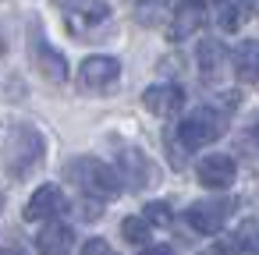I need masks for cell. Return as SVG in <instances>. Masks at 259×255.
Masks as SVG:
<instances>
[{
	"label": "cell",
	"mask_w": 259,
	"mask_h": 255,
	"mask_svg": "<svg viewBox=\"0 0 259 255\" xmlns=\"http://www.w3.org/2000/svg\"><path fill=\"white\" fill-rule=\"evenodd\" d=\"M64 174H68V181L82 191V195H89V198H96V202H107V198H117L121 195V174H117V167H110V163H103V160H96V156H78V160H71L68 167H64Z\"/></svg>",
	"instance_id": "6da1fadb"
},
{
	"label": "cell",
	"mask_w": 259,
	"mask_h": 255,
	"mask_svg": "<svg viewBox=\"0 0 259 255\" xmlns=\"http://www.w3.org/2000/svg\"><path fill=\"white\" fill-rule=\"evenodd\" d=\"M224 128H227V121H224V114L220 110H213V107H195L181 124H178V142H181V149H202V145H209V142H217L220 135H224Z\"/></svg>",
	"instance_id": "7a4b0ae2"
},
{
	"label": "cell",
	"mask_w": 259,
	"mask_h": 255,
	"mask_svg": "<svg viewBox=\"0 0 259 255\" xmlns=\"http://www.w3.org/2000/svg\"><path fill=\"white\" fill-rule=\"evenodd\" d=\"M4 156H8V170H11L15 177H25V174L43 160V138H39V131L29 128V124L15 128V135L8 138Z\"/></svg>",
	"instance_id": "3957f363"
},
{
	"label": "cell",
	"mask_w": 259,
	"mask_h": 255,
	"mask_svg": "<svg viewBox=\"0 0 259 255\" xmlns=\"http://www.w3.org/2000/svg\"><path fill=\"white\" fill-rule=\"evenodd\" d=\"M117 78H121L117 57L96 54V57H85L82 68H78V85H82L85 92H110V89L117 85Z\"/></svg>",
	"instance_id": "277c9868"
},
{
	"label": "cell",
	"mask_w": 259,
	"mask_h": 255,
	"mask_svg": "<svg viewBox=\"0 0 259 255\" xmlns=\"http://www.w3.org/2000/svg\"><path fill=\"white\" fill-rule=\"evenodd\" d=\"M231 209H234L231 198H202V202L188 206L185 220H188V227H192L195 234H220V227L227 223Z\"/></svg>",
	"instance_id": "5b68a950"
},
{
	"label": "cell",
	"mask_w": 259,
	"mask_h": 255,
	"mask_svg": "<svg viewBox=\"0 0 259 255\" xmlns=\"http://www.w3.org/2000/svg\"><path fill=\"white\" fill-rule=\"evenodd\" d=\"M195 177H199V184H202V188L224 191V188H231V184H234L238 167H234V160H231V156H224V152H209V156H202V160L195 163Z\"/></svg>",
	"instance_id": "8992f818"
},
{
	"label": "cell",
	"mask_w": 259,
	"mask_h": 255,
	"mask_svg": "<svg viewBox=\"0 0 259 255\" xmlns=\"http://www.w3.org/2000/svg\"><path fill=\"white\" fill-rule=\"evenodd\" d=\"M64 191L57 188V184H43V188H36L32 191V198H29V206H25V220H43V223H50V220H57L61 213H64Z\"/></svg>",
	"instance_id": "52a82bcc"
},
{
	"label": "cell",
	"mask_w": 259,
	"mask_h": 255,
	"mask_svg": "<svg viewBox=\"0 0 259 255\" xmlns=\"http://www.w3.org/2000/svg\"><path fill=\"white\" fill-rule=\"evenodd\" d=\"M202 22H206V0H181V4L174 8V18H170L167 36H170L174 43H181V39H188L192 32H199Z\"/></svg>",
	"instance_id": "ba28073f"
},
{
	"label": "cell",
	"mask_w": 259,
	"mask_h": 255,
	"mask_svg": "<svg viewBox=\"0 0 259 255\" xmlns=\"http://www.w3.org/2000/svg\"><path fill=\"white\" fill-rule=\"evenodd\" d=\"M142 107H146L149 114H156V117H174V114L185 107V92H181V85H174V82L149 85V89L142 92Z\"/></svg>",
	"instance_id": "9c48e42d"
},
{
	"label": "cell",
	"mask_w": 259,
	"mask_h": 255,
	"mask_svg": "<svg viewBox=\"0 0 259 255\" xmlns=\"http://www.w3.org/2000/svg\"><path fill=\"white\" fill-rule=\"evenodd\" d=\"M195 64H199V78L206 85H220L224 64H227V54H224L220 39H202L199 50H195Z\"/></svg>",
	"instance_id": "30bf717a"
},
{
	"label": "cell",
	"mask_w": 259,
	"mask_h": 255,
	"mask_svg": "<svg viewBox=\"0 0 259 255\" xmlns=\"http://www.w3.org/2000/svg\"><path fill=\"white\" fill-rule=\"evenodd\" d=\"M117 174H121V181H128L132 188L153 184V163H149V156H146L142 149H121V156H117Z\"/></svg>",
	"instance_id": "8fae6325"
},
{
	"label": "cell",
	"mask_w": 259,
	"mask_h": 255,
	"mask_svg": "<svg viewBox=\"0 0 259 255\" xmlns=\"http://www.w3.org/2000/svg\"><path fill=\"white\" fill-rule=\"evenodd\" d=\"M32 57H36L39 71H43L50 82H64V78H68V64H64V57H61V54L43 39L39 25H32Z\"/></svg>",
	"instance_id": "7c38bea8"
},
{
	"label": "cell",
	"mask_w": 259,
	"mask_h": 255,
	"mask_svg": "<svg viewBox=\"0 0 259 255\" xmlns=\"http://www.w3.org/2000/svg\"><path fill=\"white\" fill-rule=\"evenodd\" d=\"M54 4L78 25H103L110 18V4L107 0H54Z\"/></svg>",
	"instance_id": "4fadbf2b"
},
{
	"label": "cell",
	"mask_w": 259,
	"mask_h": 255,
	"mask_svg": "<svg viewBox=\"0 0 259 255\" xmlns=\"http://www.w3.org/2000/svg\"><path fill=\"white\" fill-rule=\"evenodd\" d=\"M71 244H75L71 227H68V223H57V220H50V223L36 234V248H39V255H68Z\"/></svg>",
	"instance_id": "5bb4252c"
},
{
	"label": "cell",
	"mask_w": 259,
	"mask_h": 255,
	"mask_svg": "<svg viewBox=\"0 0 259 255\" xmlns=\"http://www.w3.org/2000/svg\"><path fill=\"white\" fill-rule=\"evenodd\" d=\"M234 75L241 82H259V43L255 39H245L234 50Z\"/></svg>",
	"instance_id": "9a60e30c"
},
{
	"label": "cell",
	"mask_w": 259,
	"mask_h": 255,
	"mask_svg": "<svg viewBox=\"0 0 259 255\" xmlns=\"http://www.w3.org/2000/svg\"><path fill=\"white\" fill-rule=\"evenodd\" d=\"M248 11H252L248 0H227V4H220V29L224 32L241 29V22L248 18Z\"/></svg>",
	"instance_id": "2e32d148"
},
{
	"label": "cell",
	"mask_w": 259,
	"mask_h": 255,
	"mask_svg": "<svg viewBox=\"0 0 259 255\" xmlns=\"http://www.w3.org/2000/svg\"><path fill=\"white\" fill-rule=\"evenodd\" d=\"M241 255H259V223L255 220H245L238 230H234V241H231Z\"/></svg>",
	"instance_id": "e0dca14e"
},
{
	"label": "cell",
	"mask_w": 259,
	"mask_h": 255,
	"mask_svg": "<svg viewBox=\"0 0 259 255\" xmlns=\"http://www.w3.org/2000/svg\"><path fill=\"white\" fill-rule=\"evenodd\" d=\"M121 234H124V241H132V244H146L149 234H153V223H149L146 216H128V220L121 223Z\"/></svg>",
	"instance_id": "ac0fdd59"
},
{
	"label": "cell",
	"mask_w": 259,
	"mask_h": 255,
	"mask_svg": "<svg viewBox=\"0 0 259 255\" xmlns=\"http://www.w3.org/2000/svg\"><path fill=\"white\" fill-rule=\"evenodd\" d=\"M142 216H146L153 227H167V223H170V206H167V202H149Z\"/></svg>",
	"instance_id": "d6986e66"
},
{
	"label": "cell",
	"mask_w": 259,
	"mask_h": 255,
	"mask_svg": "<svg viewBox=\"0 0 259 255\" xmlns=\"http://www.w3.org/2000/svg\"><path fill=\"white\" fill-rule=\"evenodd\" d=\"M82 255H117L103 237H93V241H85V248H82Z\"/></svg>",
	"instance_id": "ffe728a7"
},
{
	"label": "cell",
	"mask_w": 259,
	"mask_h": 255,
	"mask_svg": "<svg viewBox=\"0 0 259 255\" xmlns=\"http://www.w3.org/2000/svg\"><path fill=\"white\" fill-rule=\"evenodd\" d=\"M128 4H135V11H139V15H153V11L163 4V0H128Z\"/></svg>",
	"instance_id": "44dd1931"
},
{
	"label": "cell",
	"mask_w": 259,
	"mask_h": 255,
	"mask_svg": "<svg viewBox=\"0 0 259 255\" xmlns=\"http://www.w3.org/2000/svg\"><path fill=\"white\" fill-rule=\"evenodd\" d=\"M139 255H174V248H170V244H149V248H142Z\"/></svg>",
	"instance_id": "7402d4cb"
},
{
	"label": "cell",
	"mask_w": 259,
	"mask_h": 255,
	"mask_svg": "<svg viewBox=\"0 0 259 255\" xmlns=\"http://www.w3.org/2000/svg\"><path fill=\"white\" fill-rule=\"evenodd\" d=\"M0 255H25V248H0Z\"/></svg>",
	"instance_id": "603a6c76"
},
{
	"label": "cell",
	"mask_w": 259,
	"mask_h": 255,
	"mask_svg": "<svg viewBox=\"0 0 259 255\" xmlns=\"http://www.w3.org/2000/svg\"><path fill=\"white\" fill-rule=\"evenodd\" d=\"M252 135H255V142H259V114L252 117Z\"/></svg>",
	"instance_id": "cb8c5ba5"
},
{
	"label": "cell",
	"mask_w": 259,
	"mask_h": 255,
	"mask_svg": "<svg viewBox=\"0 0 259 255\" xmlns=\"http://www.w3.org/2000/svg\"><path fill=\"white\" fill-rule=\"evenodd\" d=\"M206 4H217V8H220V4H227V0H206Z\"/></svg>",
	"instance_id": "d4e9b609"
}]
</instances>
